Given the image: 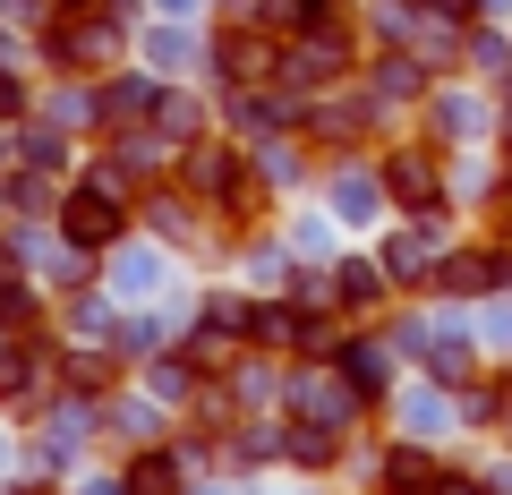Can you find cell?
Returning <instances> with one entry per match:
<instances>
[{"mask_svg": "<svg viewBox=\"0 0 512 495\" xmlns=\"http://www.w3.org/2000/svg\"><path fill=\"white\" fill-rule=\"evenodd\" d=\"M120 231H128V205H120L111 180H86V188L60 197V239H69V248H111Z\"/></svg>", "mask_w": 512, "mask_h": 495, "instance_id": "1", "label": "cell"}, {"mask_svg": "<svg viewBox=\"0 0 512 495\" xmlns=\"http://www.w3.org/2000/svg\"><path fill=\"white\" fill-rule=\"evenodd\" d=\"M188 188H197L205 205H231V214L256 205V171H248V154H231V146H197L188 154Z\"/></svg>", "mask_w": 512, "mask_h": 495, "instance_id": "2", "label": "cell"}, {"mask_svg": "<svg viewBox=\"0 0 512 495\" xmlns=\"http://www.w3.org/2000/svg\"><path fill=\"white\" fill-rule=\"evenodd\" d=\"M350 69V35L342 26H308V35H291V52H282V77H299V86H333V77Z\"/></svg>", "mask_w": 512, "mask_h": 495, "instance_id": "3", "label": "cell"}, {"mask_svg": "<svg viewBox=\"0 0 512 495\" xmlns=\"http://www.w3.org/2000/svg\"><path fill=\"white\" fill-rule=\"evenodd\" d=\"M214 69L231 77V86H274V77H282V52H274V35L239 26V35H222V43H214Z\"/></svg>", "mask_w": 512, "mask_h": 495, "instance_id": "4", "label": "cell"}, {"mask_svg": "<svg viewBox=\"0 0 512 495\" xmlns=\"http://www.w3.org/2000/svg\"><path fill=\"white\" fill-rule=\"evenodd\" d=\"M384 197H402L410 214H436V197H444V180H436V154H393V163H384Z\"/></svg>", "mask_w": 512, "mask_h": 495, "instance_id": "5", "label": "cell"}, {"mask_svg": "<svg viewBox=\"0 0 512 495\" xmlns=\"http://www.w3.org/2000/svg\"><path fill=\"white\" fill-rule=\"evenodd\" d=\"M504 248H461V257H444V291H461V299H478V291H495V282H504Z\"/></svg>", "mask_w": 512, "mask_h": 495, "instance_id": "6", "label": "cell"}, {"mask_svg": "<svg viewBox=\"0 0 512 495\" xmlns=\"http://www.w3.org/2000/svg\"><path fill=\"white\" fill-rule=\"evenodd\" d=\"M342 385V376H299L291 385V419H316V427H342L350 419V402H359V393H333Z\"/></svg>", "mask_w": 512, "mask_h": 495, "instance_id": "7", "label": "cell"}, {"mask_svg": "<svg viewBox=\"0 0 512 495\" xmlns=\"http://www.w3.org/2000/svg\"><path fill=\"white\" fill-rule=\"evenodd\" d=\"M154 103H163V86H146V77H120V86L103 94V111H94V120H103V129H128V120H146Z\"/></svg>", "mask_w": 512, "mask_h": 495, "instance_id": "8", "label": "cell"}, {"mask_svg": "<svg viewBox=\"0 0 512 495\" xmlns=\"http://www.w3.org/2000/svg\"><path fill=\"white\" fill-rule=\"evenodd\" d=\"M0 402H43V359L35 350H0Z\"/></svg>", "mask_w": 512, "mask_h": 495, "instance_id": "9", "label": "cell"}, {"mask_svg": "<svg viewBox=\"0 0 512 495\" xmlns=\"http://www.w3.org/2000/svg\"><path fill=\"white\" fill-rule=\"evenodd\" d=\"M256 18L274 26V35H308V26L333 18V0H256Z\"/></svg>", "mask_w": 512, "mask_h": 495, "instance_id": "10", "label": "cell"}, {"mask_svg": "<svg viewBox=\"0 0 512 495\" xmlns=\"http://www.w3.org/2000/svg\"><path fill=\"white\" fill-rule=\"evenodd\" d=\"M282 461H299V470H325V461H333V427L291 419V436H282Z\"/></svg>", "mask_w": 512, "mask_h": 495, "instance_id": "11", "label": "cell"}, {"mask_svg": "<svg viewBox=\"0 0 512 495\" xmlns=\"http://www.w3.org/2000/svg\"><path fill=\"white\" fill-rule=\"evenodd\" d=\"M342 385L359 393V402H384V393H393L384 385V350H342Z\"/></svg>", "mask_w": 512, "mask_h": 495, "instance_id": "12", "label": "cell"}, {"mask_svg": "<svg viewBox=\"0 0 512 495\" xmlns=\"http://www.w3.org/2000/svg\"><path fill=\"white\" fill-rule=\"evenodd\" d=\"M384 274H393V282H427V274H436V248H427L419 231L393 239V248H384Z\"/></svg>", "mask_w": 512, "mask_h": 495, "instance_id": "13", "label": "cell"}, {"mask_svg": "<svg viewBox=\"0 0 512 495\" xmlns=\"http://www.w3.org/2000/svg\"><path fill=\"white\" fill-rule=\"evenodd\" d=\"M333 282H342V299H359V308H376V299H384V282H393V274H384V265H367V257H350V265H342Z\"/></svg>", "mask_w": 512, "mask_h": 495, "instance_id": "14", "label": "cell"}, {"mask_svg": "<svg viewBox=\"0 0 512 495\" xmlns=\"http://www.w3.org/2000/svg\"><path fill=\"white\" fill-rule=\"evenodd\" d=\"M146 52H154V69H188V60H197V35H188V26H154Z\"/></svg>", "mask_w": 512, "mask_h": 495, "instance_id": "15", "label": "cell"}, {"mask_svg": "<svg viewBox=\"0 0 512 495\" xmlns=\"http://www.w3.org/2000/svg\"><path fill=\"white\" fill-rule=\"evenodd\" d=\"M128 495H180V470H171L163 453H137V470H128Z\"/></svg>", "mask_w": 512, "mask_h": 495, "instance_id": "16", "label": "cell"}, {"mask_svg": "<svg viewBox=\"0 0 512 495\" xmlns=\"http://www.w3.org/2000/svg\"><path fill=\"white\" fill-rule=\"evenodd\" d=\"M248 333H256V342H274V350H282V342H308L291 308H248Z\"/></svg>", "mask_w": 512, "mask_h": 495, "instance_id": "17", "label": "cell"}, {"mask_svg": "<svg viewBox=\"0 0 512 495\" xmlns=\"http://www.w3.org/2000/svg\"><path fill=\"white\" fill-rule=\"evenodd\" d=\"M35 325V291L26 282H0V333H26Z\"/></svg>", "mask_w": 512, "mask_h": 495, "instance_id": "18", "label": "cell"}, {"mask_svg": "<svg viewBox=\"0 0 512 495\" xmlns=\"http://www.w3.org/2000/svg\"><path fill=\"white\" fill-rule=\"evenodd\" d=\"M470 129H478V103L444 94V103H436V137H470Z\"/></svg>", "mask_w": 512, "mask_h": 495, "instance_id": "19", "label": "cell"}, {"mask_svg": "<svg viewBox=\"0 0 512 495\" xmlns=\"http://www.w3.org/2000/svg\"><path fill=\"white\" fill-rule=\"evenodd\" d=\"M393 487H402V495H427V487H436V478H427V453H410V444H402V453H393Z\"/></svg>", "mask_w": 512, "mask_h": 495, "instance_id": "20", "label": "cell"}, {"mask_svg": "<svg viewBox=\"0 0 512 495\" xmlns=\"http://www.w3.org/2000/svg\"><path fill=\"white\" fill-rule=\"evenodd\" d=\"M376 86H384V94H419V52H410V60H384Z\"/></svg>", "mask_w": 512, "mask_h": 495, "instance_id": "21", "label": "cell"}, {"mask_svg": "<svg viewBox=\"0 0 512 495\" xmlns=\"http://www.w3.org/2000/svg\"><path fill=\"white\" fill-rule=\"evenodd\" d=\"M154 393H163V402H180V393H188V359H163V367H154Z\"/></svg>", "mask_w": 512, "mask_h": 495, "instance_id": "22", "label": "cell"}, {"mask_svg": "<svg viewBox=\"0 0 512 495\" xmlns=\"http://www.w3.org/2000/svg\"><path fill=\"white\" fill-rule=\"evenodd\" d=\"M376 197H384L376 180H342V214H376Z\"/></svg>", "mask_w": 512, "mask_h": 495, "instance_id": "23", "label": "cell"}, {"mask_svg": "<svg viewBox=\"0 0 512 495\" xmlns=\"http://www.w3.org/2000/svg\"><path fill=\"white\" fill-rule=\"evenodd\" d=\"M120 291H154V257H120Z\"/></svg>", "mask_w": 512, "mask_h": 495, "instance_id": "24", "label": "cell"}, {"mask_svg": "<svg viewBox=\"0 0 512 495\" xmlns=\"http://www.w3.org/2000/svg\"><path fill=\"white\" fill-rule=\"evenodd\" d=\"M18 111H26V86H18L9 69H0V120H18Z\"/></svg>", "mask_w": 512, "mask_h": 495, "instance_id": "25", "label": "cell"}, {"mask_svg": "<svg viewBox=\"0 0 512 495\" xmlns=\"http://www.w3.org/2000/svg\"><path fill=\"white\" fill-rule=\"evenodd\" d=\"M495 231H504V248H512V180L495 188Z\"/></svg>", "mask_w": 512, "mask_h": 495, "instance_id": "26", "label": "cell"}, {"mask_svg": "<svg viewBox=\"0 0 512 495\" xmlns=\"http://www.w3.org/2000/svg\"><path fill=\"white\" fill-rule=\"evenodd\" d=\"M26 274V257H18V239H0V282H18Z\"/></svg>", "mask_w": 512, "mask_h": 495, "instance_id": "27", "label": "cell"}, {"mask_svg": "<svg viewBox=\"0 0 512 495\" xmlns=\"http://www.w3.org/2000/svg\"><path fill=\"white\" fill-rule=\"evenodd\" d=\"M427 495H487V487H478V478H436Z\"/></svg>", "mask_w": 512, "mask_h": 495, "instance_id": "28", "label": "cell"}, {"mask_svg": "<svg viewBox=\"0 0 512 495\" xmlns=\"http://www.w3.org/2000/svg\"><path fill=\"white\" fill-rule=\"evenodd\" d=\"M154 9H197V0H154Z\"/></svg>", "mask_w": 512, "mask_h": 495, "instance_id": "29", "label": "cell"}, {"mask_svg": "<svg viewBox=\"0 0 512 495\" xmlns=\"http://www.w3.org/2000/svg\"><path fill=\"white\" fill-rule=\"evenodd\" d=\"M0 43H9V35H0Z\"/></svg>", "mask_w": 512, "mask_h": 495, "instance_id": "30", "label": "cell"}]
</instances>
